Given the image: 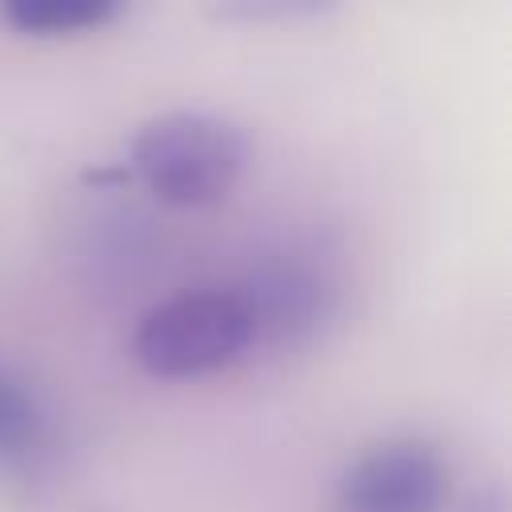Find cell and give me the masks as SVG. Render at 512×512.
<instances>
[{"label":"cell","instance_id":"1","mask_svg":"<svg viewBox=\"0 0 512 512\" xmlns=\"http://www.w3.org/2000/svg\"><path fill=\"white\" fill-rule=\"evenodd\" d=\"M248 160L244 132L212 112H164L132 140V168L148 192L172 208L224 200Z\"/></svg>","mask_w":512,"mask_h":512},{"label":"cell","instance_id":"2","mask_svg":"<svg viewBox=\"0 0 512 512\" xmlns=\"http://www.w3.org/2000/svg\"><path fill=\"white\" fill-rule=\"evenodd\" d=\"M256 332V312L236 288H196L148 308L136 324V360L164 380L204 376L236 364Z\"/></svg>","mask_w":512,"mask_h":512},{"label":"cell","instance_id":"3","mask_svg":"<svg viewBox=\"0 0 512 512\" xmlns=\"http://www.w3.org/2000/svg\"><path fill=\"white\" fill-rule=\"evenodd\" d=\"M448 468L420 440H392L364 452L340 480V512H440Z\"/></svg>","mask_w":512,"mask_h":512},{"label":"cell","instance_id":"4","mask_svg":"<svg viewBox=\"0 0 512 512\" xmlns=\"http://www.w3.org/2000/svg\"><path fill=\"white\" fill-rule=\"evenodd\" d=\"M120 16V4L112 0H16L4 4V20L24 36H84Z\"/></svg>","mask_w":512,"mask_h":512},{"label":"cell","instance_id":"5","mask_svg":"<svg viewBox=\"0 0 512 512\" xmlns=\"http://www.w3.org/2000/svg\"><path fill=\"white\" fill-rule=\"evenodd\" d=\"M44 436V416L40 404L24 384L0 372V468L24 464Z\"/></svg>","mask_w":512,"mask_h":512}]
</instances>
